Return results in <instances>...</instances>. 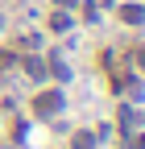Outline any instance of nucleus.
Instances as JSON below:
<instances>
[{"mask_svg":"<svg viewBox=\"0 0 145 149\" xmlns=\"http://www.w3.org/2000/svg\"><path fill=\"white\" fill-rule=\"evenodd\" d=\"M38 116H54V112H62V95L58 91H46V95H38Z\"/></svg>","mask_w":145,"mask_h":149,"instance_id":"f257e3e1","label":"nucleus"},{"mask_svg":"<svg viewBox=\"0 0 145 149\" xmlns=\"http://www.w3.org/2000/svg\"><path fill=\"white\" fill-rule=\"evenodd\" d=\"M120 17H124V25H141V21H145V8H141V4H124Z\"/></svg>","mask_w":145,"mask_h":149,"instance_id":"f03ea898","label":"nucleus"},{"mask_svg":"<svg viewBox=\"0 0 145 149\" xmlns=\"http://www.w3.org/2000/svg\"><path fill=\"white\" fill-rule=\"evenodd\" d=\"M25 70H29V79H46V66H42V58H25Z\"/></svg>","mask_w":145,"mask_h":149,"instance_id":"7ed1b4c3","label":"nucleus"},{"mask_svg":"<svg viewBox=\"0 0 145 149\" xmlns=\"http://www.w3.org/2000/svg\"><path fill=\"white\" fill-rule=\"evenodd\" d=\"M50 29H54V33H66V29H70V17H66V13H54V17H50Z\"/></svg>","mask_w":145,"mask_h":149,"instance_id":"20e7f679","label":"nucleus"},{"mask_svg":"<svg viewBox=\"0 0 145 149\" xmlns=\"http://www.w3.org/2000/svg\"><path fill=\"white\" fill-rule=\"evenodd\" d=\"M75 149H96V137L91 133H75Z\"/></svg>","mask_w":145,"mask_h":149,"instance_id":"39448f33","label":"nucleus"},{"mask_svg":"<svg viewBox=\"0 0 145 149\" xmlns=\"http://www.w3.org/2000/svg\"><path fill=\"white\" fill-rule=\"evenodd\" d=\"M50 70H54V79H70V70H66L62 62H50Z\"/></svg>","mask_w":145,"mask_h":149,"instance_id":"423d86ee","label":"nucleus"},{"mask_svg":"<svg viewBox=\"0 0 145 149\" xmlns=\"http://www.w3.org/2000/svg\"><path fill=\"white\" fill-rule=\"evenodd\" d=\"M54 4H58V8H70V4H79V0H54Z\"/></svg>","mask_w":145,"mask_h":149,"instance_id":"0eeeda50","label":"nucleus"},{"mask_svg":"<svg viewBox=\"0 0 145 149\" xmlns=\"http://www.w3.org/2000/svg\"><path fill=\"white\" fill-rule=\"evenodd\" d=\"M133 149H145V137H137V145H133Z\"/></svg>","mask_w":145,"mask_h":149,"instance_id":"6e6552de","label":"nucleus"},{"mask_svg":"<svg viewBox=\"0 0 145 149\" xmlns=\"http://www.w3.org/2000/svg\"><path fill=\"white\" fill-rule=\"evenodd\" d=\"M137 58H141V66H145V46H141V54H137Z\"/></svg>","mask_w":145,"mask_h":149,"instance_id":"1a4fd4ad","label":"nucleus"}]
</instances>
